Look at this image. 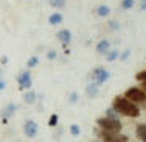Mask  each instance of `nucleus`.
Instances as JSON below:
<instances>
[{
    "label": "nucleus",
    "instance_id": "obj_1",
    "mask_svg": "<svg viewBox=\"0 0 146 142\" xmlns=\"http://www.w3.org/2000/svg\"><path fill=\"white\" fill-rule=\"evenodd\" d=\"M112 108L117 111L120 116H126V117H138L140 116V108L137 106V103L131 102L127 97L124 95H118L113 98L112 102Z\"/></svg>",
    "mask_w": 146,
    "mask_h": 142
},
{
    "label": "nucleus",
    "instance_id": "obj_2",
    "mask_svg": "<svg viewBox=\"0 0 146 142\" xmlns=\"http://www.w3.org/2000/svg\"><path fill=\"white\" fill-rule=\"evenodd\" d=\"M96 125L104 131H110V133H120L123 125L118 119H112V117H101V119L96 120Z\"/></svg>",
    "mask_w": 146,
    "mask_h": 142
},
{
    "label": "nucleus",
    "instance_id": "obj_3",
    "mask_svg": "<svg viewBox=\"0 0 146 142\" xmlns=\"http://www.w3.org/2000/svg\"><path fill=\"white\" fill-rule=\"evenodd\" d=\"M124 97H127L134 103H145L146 102V92H145V89H140V88H129L124 92Z\"/></svg>",
    "mask_w": 146,
    "mask_h": 142
},
{
    "label": "nucleus",
    "instance_id": "obj_4",
    "mask_svg": "<svg viewBox=\"0 0 146 142\" xmlns=\"http://www.w3.org/2000/svg\"><path fill=\"white\" fill-rule=\"evenodd\" d=\"M98 136L101 137L103 141H129V137L124 136V134L120 133H110V131H104V130H100L98 131Z\"/></svg>",
    "mask_w": 146,
    "mask_h": 142
},
{
    "label": "nucleus",
    "instance_id": "obj_5",
    "mask_svg": "<svg viewBox=\"0 0 146 142\" xmlns=\"http://www.w3.org/2000/svg\"><path fill=\"white\" fill-rule=\"evenodd\" d=\"M17 83H19V89L23 91V89H30L31 84H33V78H31V70H23L22 74L17 78Z\"/></svg>",
    "mask_w": 146,
    "mask_h": 142
},
{
    "label": "nucleus",
    "instance_id": "obj_6",
    "mask_svg": "<svg viewBox=\"0 0 146 142\" xmlns=\"http://www.w3.org/2000/svg\"><path fill=\"white\" fill-rule=\"evenodd\" d=\"M23 133H25L27 137L33 139V137H36V134L39 133V127H37V123L34 122V120L28 119L25 123H23Z\"/></svg>",
    "mask_w": 146,
    "mask_h": 142
},
{
    "label": "nucleus",
    "instance_id": "obj_7",
    "mask_svg": "<svg viewBox=\"0 0 146 142\" xmlns=\"http://www.w3.org/2000/svg\"><path fill=\"white\" fill-rule=\"evenodd\" d=\"M109 72L106 70V69H101V67H98V69H95V70L92 72V78H93V81H96V84H103V83H106L107 80H109Z\"/></svg>",
    "mask_w": 146,
    "mask_h": 142
},
{
    "label": "nucleus",
    "instance_id": "obj_8",
    "mask_svg": "<svg viewBox=\"0 0 146 142\" xmlns=\"http://www.w3.org/2000/svg\"><path fill=\"white\" fill-rule=\"evenodd\" d=\"M58 39L62 42L64 48H67V46L72 42V31L70 30H61V31L58 33Z\"/></svg>",
    "mask_w": 146,
    "mask_h": 142
},
{
    "label": "nucleus",
    "instance_id": "obj_9",
    "mask_svg": "<svg viewBox=\"0 0 146 142\" xmlns=\"http://www.w3.org/2000/svg\"><path fill=\"white\" fill-rule=\"evenodd\" d=\"M86 92H87V95L90 98H93V97L98 95V84H96V81H92L87 84V88H86Z\"/></svg>",
    "mask_w": 146,
    "mask_h": 142
},
{
    "label": "nucleus",
    "instance_id": "obj_10",
    "mask_svg": "<svg viewBox=\"0 0 146 142\" xmlns=\"http://www.w3.org/2000/svg\"><path fill=\"white\" fill-rule=\"evenodd\" d=\"M109 48H110V44H109V41H106V39L100 41V42L96 44V52H98V53H107Z\"/></svg>",
    "mask_w": 146,
    "mask_h": 142
},
{
    "label": "nucleus",
    "instance_id": "obj_11",
    "mask_svg": "<svg viewBox=\"0 0 146 142\" xmlns=\"http://www.w3.org/2000/svg\"><path fill=\"white\" fill-rule=\"evenodd\" d=\"M135 133H137L138 139L146 142V123H140V125H137V128H135Z\"/></svg>",
    "mask_w": 146,
    "mask_h": 142
},
{
    "label": "nucleus",
    "instance_id": "obj_12",
    "mask_svg": "<svg viewBox=\"0 0 146 142\" xmlns=\"http://www.w3.org/2000/svg\"><path fill=\"white\" fill-rule=\"evenodd\" d=\"M48 22H50V25H59L62 22V14L61 13H53L48 17Z\"/></svg>",
    "mask_w": 146,
    "mask_h": 142
},
{
    "label": "nucleus",
    "instance_id": "obj_13",
    "mask_svg": "<svg viewBox=\"0 0 146 142\" xmlns=\"http://www.w3.org/2000/svg\"><path fill=\"white\" fill-rule=\"evenodd\" d=\"M36 98H37V95L34 94L33 91L27 92V94L23 95V102H25L27 105H34V103H36Z\"/></svg>",
    "mask_w": 146,
    "mask_h": 142
},
{
    "label": "nucleus",
    "instance_id": "obj_14",
    "mask_svg": "<svg viewBox=\"0 0 146 142\" xmlns=\"http://www.w3.org/2000/svg\"><path fill=\"white\" fill-rule=\"evenodd\" d=\"M16 113V105H8L5 109L2 111V116L5 117V119H8V117H13Z\"/></svg>",
    "mask_w": 146,
    "mask_h": 142
},
{
    "label": "nucleus",
    "instance_id": "obj_15",
    "mask_svg": "<svg viewBox=\"0 0 146 142\" xmlns=\"http://www.w3.org/2000/svg\"><path fill=\"white\" fill-rule=\"evenodd\" d=\"M96 14H98L100 17H106V16L110 14V8L107 5H101L98 9H96Z\"/></svg>",
    "mask_w": 146,
    "mask_h": 142
},
{
    "label": "nucleus",
    "instance_id": "obj_16",
    "mask_svg": "<svg viewBox=\"0 0 146 142\" xmlns=\"http://www.w3.org/2000/svg\"><path fill=\"white\" fill-rule=\"evenodd\" d=\"M48 3L53 8H64L65 6V0H48Z\"/></svg>",
    "mask_w": 146,
    "mask_h": 142
},
{
    "label": "nucleus",
    "instance_id": "obj_17",
    "mask_svg": "<svg viewBox=\"0 0 146 142\" xmlns=\"http://www.w3.org/2000/svg\"><path fill=\"white\" fill-rule=\"evenodd\" d=\"M134 5H135V0H123L121 2V8L123 9H131L134 8Z\"/></svg>",
    "mask_w": 146,
    "mask_h": 142
},
{
    "label": "nucleus",
    "instance_id": "obj_18",
    "mask_svg": "<svg viewBox=\"0 0 146 142\" xmlns=\"http://www.w3.org/2000/svg\"><path fill=\"white\" fill-rule=\"evenodd\" d=\"M58 123H59V116H58V114H51L50 119H48V125H50V127H56Z\"/></svg>",
    "mask_w": 146,
    "mask_h": 142
},
{
    "label": "nucleus",
    "instance_id": "obj_19",
    "mask_svg": "<svg viewBox=\"0 0 146 142\" xmlns=\"http://www.w3.org/2000/svg\"><path fill=\"white\" fill-rule=\"evenodd\" d=\"M37 64H39V58H37V56H31L30 60H28V63H27V66H28V69L36 67Z\"/></svg>",
    "mask_w": 146,
    "mask_h": 142
},
{
    "label": "nucleus",
    "instance_id": "obj_20",
    "mask_svg": "<svg viewBox=\"0 0 146 142\" xmlns=\"http://www.w3.org/2000/svg\"><path fill=\"white\" fill-rule=\"evenodd\" d=\"M135 80H137V81H140V83H145L146 81V70L138 72V74L135 75Z\"/></svg>",
    "mask_w": 146,
    "mask_h": 142
},
{
    "label": "nucleus",
    "instance_id": "obj_21",
    "mask_svg": "<svg viewBox=\"0 0 146 142\" xmlns=\"http://www.w3.org/2000/svg\"><path fill=\"white\" fill-rule=\"evenodd\" d=\"M70 133H72V136H79V133H81V128L73 123V125H70Z\"/></svg>",
    "mask_w": 146,
    "mask_h": 142
},
{
    "label": "nucleus",
    "instance_id": "obj_22",
    "mask_svg": "<svg viewBox=\"0 0 146 142\" xmlns=\"http://www.w3.org/2000/svg\"><path fill=\"white\" fill-rule=\"evenodd\" d=\"M118 58V50H112V52H107V61H113Z\"/></svg>",
    "mask_w": 146,
    "mask_h": 142
},
{
    "label": "nucleus",
    "instance_id": "obj_23",
    "mask_svg": "<svg viewBox=\"0 0 146 142\" xmlns=\"http://www.w3.org/2000/svg\"><path fill=\"white\" fill-rule=\"evenodd\" d=\"M106 116H107V117H112V119H118V116H120V114H118L113 108H110V109L106 111Z\"/></svg>",
    "mask_w": 146,
    "mask_h": 142
},
{
    "label": "nucleus",
    "instance_id": "obj_24",
    "mask_svg": "<svg viewBox=\"0 0 146 142\" xmlns=\"http://www.w3.org/2000/svg\"><path fill=\"white\" fill-rule=\"evenodd\" d=\"M56 56H58V52L56 50H48L47 52V58H48V60H56Z\"/></svg>",
    "mask_w": 146,
    "mask_h": 142
},
{
    "label": "nucleus",
    "instance_id": "obj_25",
    "mask_svg": "<svg viewBox=\"0 0 146 142\" xmlns=\"http://www.w3.org/2000/svg\"><path fill=\"white\" fill-rule=\"evenodd\" d=\"M129 55H131V48H127L126 52H123V53H121V58H120V60H121V61H126L127 58H129Z\"/></svg>",
    "mask_w": 146,
    "mask_h": 142
},
{
    "label": "nucleus",
    "instance_id": "obj_26",
    "mask_svg": "<svg viewBox=\"0 0 146 142\" xmlns=\"http://www.w3.org/2000/svg\"><path fill=\"white\" fill-rule=\"evenodd\" d=\"M68 102H70V103H76V102H78V94H76V92L70 94V97H68Z\"/></svg>",
    "mask_w": 146,
    "mask_h": 142
},
{
    "label": "nucleus",
    "instance_id": "obj_27",
    "mask_svg": "<svg viewBox=\"0 0 146 142\" xmlns=\"http://www.w3.org/2000/svg\"><path fill=\"white\" fill-rule=\"evenodd\" d=\"M109 27H110V28H113V30H117V28H118V27H120V25H118L117 22H109Z\"/></svg>",
    "mask_w": 146,
    "mask_h": 142
},
{
    "label": "nucleus",
    "instance_id": "obj_28",
    "mask_svg": "<svg viewBox=\"0 0 146 142\" xmlns=\"http://www.w3.org/2000/svg\"><path fill=\"white\" fill-rule=\"evenodd\" d=\"M140 8L146 9V0H140Z\"/></svg>",
    "mask_w": 146,
    "mask_h": 142
},
{
    "label": "nucleus",
    "instance_id": "obj_29",
    "mask_svg": "<svg viewBox=\"0 0 146 142\" xmlns=\"http://www.w3.org/2000/svg\"><path fill=\"white\" fill-rule=\"evenodd\" d=\"M5 86H6V83L3 81V80H0V91H3V89H5Z\"/></svg>",
    "mask_w": 146,
    "mask_h": 142
},
{
    "label": "nucleus",
    "instance_id": "obj_30",
    "mask_svg": "<svg viewBox=\"0 0 146 142\" xmlns=\"http://www.w3.org/2000/svg\"><path fill=\"white\" fill-rule=\"evenodd\" d=\"M6 63H8V58L3 56V58H2V64H6Z\"/></svg>",
    "mask_w": 146,
    "mask_h": 142
}]
</instances>
